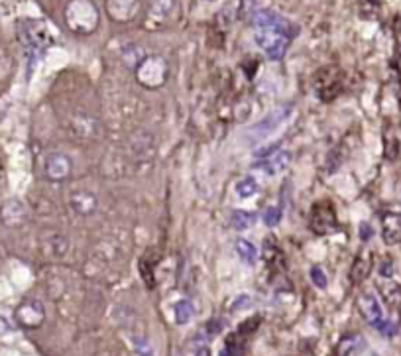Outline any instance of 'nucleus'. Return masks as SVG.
<instances>
[{
    "label": "nucleus",
    "instance_id": "f257e3e1",
    "mask_svg": "<svg viewBox=\"0 0 401 356\" xmlns=\"http://www.w3.org/2000/svg\"><path fill=\"white\" fill-rule=\"evenodd\" d=\"M67 28L77 36H91L100 24V12L93 0H71L66 6Z\"/></svg>",
    "mask_w": 401,
    "mask_h": 356
},
{
    "label": "nucleus",
    "instance_id": "f03ea898",
    "mask_svg": "<svg viewBox=\"0 0 401 356\" xmlns=\"http://www.w3.org/2000/svg\"><path fill=\"white\" fill-rule=\"evenodd\" d=\"M134 69H136V81L150 91L162 89L169 77V67L162 55H146Z\"/></svg>",
    "mask_w": 401,
    "mask_h": 356
},
{
    "label": "nucleus",
    "instance_id": "7ed1b4c3",
    "mask_svg": "<svg viewBox=\"0 0 401 356\" xmlns=\"http://www.w3.org/2000/svg\"><path fill=\"white\" fill-rule=\"evenodd\" d=\"M18 38L30 52H42L54 43L50 24L42 20H24L18 24Z\"/></svg>",
    "mask_w": 401,
    "mask_h": 356
},
{
    "label": "nucleus",
    "instance_id": "20e7f679",
    "mask_svg": "<svg viewBox=\"0 0 401 356\" xmlns=\"http://www.w3.org/2000/svg\"><path fill=\"white\" fill-rule=\"evenodd\" d=\"M254 42L266 54L268 59L280 61V59H283V55L292 43V38L282 32H275V30H256Z\"/></svg>",
    "mask_w": 401,
    "mask_h": 356
},
{
    "label": "nucleus",
    "instance_id": "39448f33",
    "mask_svg": "<svg viewBox=\"0 0 401 356\" xmlns=\"http://www.w3.org/2000/svg\"><path fill=\"white\" fill-rule=\"evenodd\" d=\"M252 24L256 30H275V32H282L289 38H295L299 34V28L289 22L287 18H283L282 14L270 10V8H260L252 14Z\"/></svg>",
    "mask_w": 401,
    "mask_h": 356
},
{
    "label": "nucleus",
    "instance_id": "423d86ee",
    "mask_svg": "<svg viewBox=\"0 0 401 356\" xmlns=\"http://www.w3.org/2000/svg\"><path fill=\"white\" fill-rule=\"evenodd\" d=\"M309 227L315 235H331L338 228V221H336V213L333 203L328 201H319L315 203L309 215Z\"/></svg>",
    "mask_w": 401,
    "mask_h": 356
},
{
    "label": "nucleus",
    "instance_id": "0eeeda50",
    "mask_svg": "<svg viewBox=\"0 0 401 356\" xmlns=\"http://www.w3.org/2000/svg\"><path fill=\"white\" fill-rule=\"evenodd\" d=\"M14 321L26 331H36L40 329L45 321V309L42 302L38 299H24L16 309H14Z\"/></svg>",
    "mask_w": 401,
    "mask_h": 356
},
{
    "label": "nucleus",
    "instance_id": "6e6552de",
    "mask_svg": "<svg viewBox=\"0 0 401 356\" xmlns=\"http://www.w3.org/2000/svg\"><path fill=\"white\" fill-rule=\"evenodd\" d=\"M73 173V162L63 151H52L44 160V177L52 184H63Z\"/></svg>",
    "mask_w": 401,
    "mask_h": 356
},
{
    "label": "nucleus",
    "instance_id": "1a4fd4ad",
    "mask_svg": "<svg viewBox=\"0 0 401 356\" xmlns=\"http://www.w3.org/2000/svg\"><path fill=\"white\" fill-rule=\"evenodd\" d=\"M30 218V209L24 203L22 199L18 197H12L6 199L2 205H0V223L8 228H18L24 227Z\"/></svg>",
    "mask_w": 401,
    "mask_h": 356
},
{
    "label": "nucleus",
    "instance_id": "9d476101",
    "mask_svg": "<svg viewBox=\"0 0 401 356\" xmlns=\"http://www.w3.org/2000/svg\"><path fill=\"white\" fill-rule=\"evenodd\" d=\"M289 117H292V107L275 108V110H271L270 114H266L260 122H256L254 126H250L248 132L254 136V138L262 140V138H266V136L273 134V132L280 128Z\"/></svg>",
    "mask_w": 401,
    "mask_h": 356
},
{
    "label": "nucleus",
    "instance_id": "9b49d317",
    "mask_svg": "<svg viewBox=\"0 0 401 356\" xmlns=\"http://www.w3.org/2000/svg\"><path fill=\"white\" fill-rule=\"evenodd\" d=\"M381 238L386 244H400L401 242V207H386L379 213Z\"/></svg>",
    "mask_w": 401,
    "mask_h": 356
},
{
    "label": "nucleus",
    "instance_id": "f8f14e48",
    "mask_svg": "<svg viewBox=\"0 0 401 356\" xmlns=\"http://www.w3.org/2000/svg\"><path fill=\"white\" fill-rule=\"evenodd\" d=\"M358 307H360L362 317H364L370 325H374L376 329L388 333V321L384 319L381 305H379L378 297H376L374 293H362L360 299H358Z\"/></svg>",
    "mask_w": 401,
    "mask_h": 356
},
{
    "label": "nucleus",
    "instance_id": "ddd939ff",
    "mask_svg": "<svg viewBox=\"0 0 401 356\" xmlns=\"http://www.w3.org/2000/svg\"><path fill=\"white\" fill-rule=\"evenodd\" d=\"M340 89H342V83L336 77L335 69H323L319 75L315 77V93L319 95L323 103L333 101L340 93Z\"/></svg>",
    "mask_w": 401,
    "mask_h": 356
},
{
    "label": "nucleus",
    "instance_id": "4468645a",
    "mask_svg": "<svg viewBox=\"0 0 401 356\" xmlns=\"http://www.w3.org/2000/svg\"><path fill=\"white\" fill-rule=\"evenodd\" d=\"M69 207L75 215L83 216H93L97 213L98 209V199L97 195L89 189H75L73 193L69 195Z\"/></svg>",
    "mask_w": 401,
    "mask_h": 356
},
{
    "label": "nucleus",
    "instance_id": "2eb2a0df",
    "mask_svg": "<svg viewBox=\"0 0 401 356\" xmlns=\"http://www.w3.org/2000/svg\"><path fill=\"white\" fill-rule=\"evenodd\" d=\"M289 160H292V154L285 150H275L270 156H266L264 160L254 163L256 170H260L262 173H266L268 177H275L278 173H282L287 165H289Z\"/></svg>",
    "mask_w": 401,
    "mask_h": 356
},
{
    "label": "nucleus",
    "instance_id": "dca6fc26",
    "mask_svg": "<svg viewBox=\"0 0 401 356\" xmlns=\"http://www.w3.org/2000/svg\"><path fill=\"white\" fill-rule=\"evenodd\" d=\"M140 10V0H107V12L114 22H130Z\"/></svg>",
    "mask_w": 401,
    "mask_h": 356
},
{
    "label": "nucleus",
    "instance_id": "f3484780",
    "mask_svg": "<svg viewBox=\"0 0 401 356\" xmlns=\"http://www.w3.org/2000/svg\"><path fill=\"white\" fill-rule=\"evenodd\" d=\"M181 356H211V346H209L206 336L201 335V333L191 336L183 345Z\"/></svg>",
    "mask_w": 401,
    "mask_h": 356
},
{
    "label": "nucleus",
    "instance_id": "a211bd4d",
    "mask_svg": "<svg viewBox=\"0 0 401 356\" xmlns=\"http://www.w3.org/2000/svg\"><path fill=\"white\" fill-rule=\"evenodd\" d=\"M234 250H236L239 258L242 260L244 264H250V266H254V264H256V260H258V249H256V244H254L252 240H246V238H236V242H234Z\"/></svg>",
    "mask_w": 401,
    "mask_h": 356
},
{
    "label": "nucleus",
    "instance_id": "6ab92c4d",
    "mask_svg": "<svg viewBox=\"0 0 401 356\" xmlns=\"http://www.w3.org/2000/svg\"><path fill=\"white\" fill-rule=\"evenodd\" d=\"M254 223H256V213H252V211L234 209V211L230 213V227L234 228V230H239V232L254 227Z\"/></svg>",
    "mask_w": 401,
    "mask_h": 356
},
{
    "label": "nucleus",
    "instance_id": "aec40b11",
    "mask_svg": "<svg viewBox=\"0 0 401 356\" xmlns=\"http://www.w3.org/2000/svg\"><path fill=\"white\" fill-rule=\"evenodd\" d=\"M258 189H260V185H258V181H256L252 175L242 177L239 184H236V195H239L240 199H252V197H256Z\"/></svg>",
    "mask_w": 401,
    "mask_h": 356
},
{
    "label": "nucleus",
    "instance_id": "412c9836",
    "mask_svg": "<svg viewBox=\"0 0 401 356\" xmlns=\"http://www.w3.org/2000/svg\"><path fill=\"white\" fill-rule=\"evenodd\" d=\"M174 315H175V323L177 325H187L191 319H193V305L187 302V299H181L174 305Z\"/></svg>",
    "mask_w": 401,
    "mask_h": 356
},
{
    "label": "nucleus",
    "instance_id": "4be33fe9",
    "mask_svg": "<svg viewBox=\"0 0 401 356\" xmlns=\"http://www.w3.org/2000/svg\"><path fill=\"white\" fill-rule=\"evenodd\" d=\"M174 0H152V16L167 18L174 10Z\"/></svg>",
    "mask_w": 401,
    "mask_h": 356
},
{
    "label": "nucleus",
    "instance_id": "5701e85b",
    "mask_svg": "<svg viewBox=\"0 0 401 356\" xmlns=\"http://www.w3.org/2000/svg\"><path fill=\"white\" fill-rule=\"evenodd\" d=\"M282 207H268V209L264 211L262 218H264V225H266V227H278V225L282 223Z\"/></svg>",
    "mask_w": 401,
    "mask_h": 356
},
{
    "label": "nucleus",
    "instance_id": "b1692460",
    "mask_svg": "<svg viewBox=\"0 0 401 356\" xmlns=\"http://www.w3.org/2000/svg\"><path fill=\"white\" fill-rule=\"evenodd\" d=\"M309 276H311V281H313L315 285L319 288V290H326V285H328V280H326V274L319 266H313L311 270H309Z\"/></svg>",
    "mask_w": 401,
    "mask_h": 356
},
{
    "label": "nucleus",
    "instance_id": "393cba45",
    "mask_svg": "<svg viewBox=\"0 0 401 356\" xmlns=\"http://www.w3.org/2000/svg\"><path fill=\"white\" fill-rule=\"evenodd\" d=\"M250 297L248 295H240L239 299L234 302V305H232V311H236V309H242V307H248L250 305Z\"/></svg>",
    "mask_w": 401,
    "mask_h": 356
},
{
    "label": "nucleus",
    "instance_id": "a878e982",
    "mask_svg": "<svg viewBox=\"0 0 401 356\" xmlns=\"http://www.w3.org/2000/svg\"><path fill=\"white\" fill-rule=\"evenodd\" d=\"M206 2H215V0H206Z\"/></svg>",
    "mask_w": 401,
    "mask_h": 356
}]
</instances>
